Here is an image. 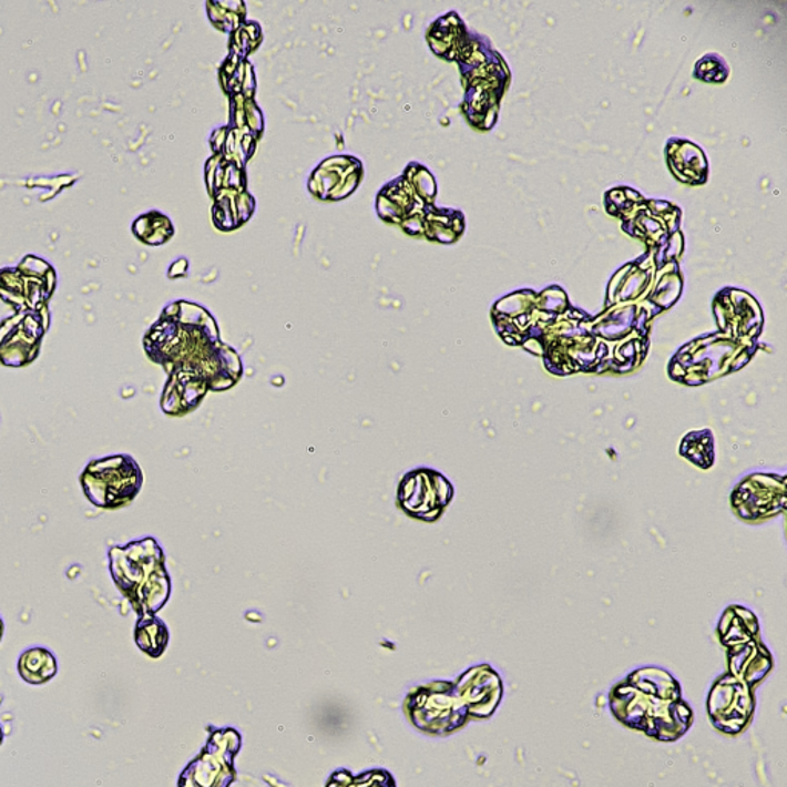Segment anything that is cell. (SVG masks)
<instances>
[{
    "mask_svg": "<svg viewBox=\"0 0 787 787\" xmlns=\"http://www.w3.org/2000/svg\"><path fill=\"white\" fill-rule=\"evenodd\" d=\"M2 634H3V623H2V620H0V638H2Z\"/></svg>",
    "mask_w": 787,
    "mask_h": 787,
    "instance_id": "52a82bcc",
    "label": "cell"
},
{
    "mask_svg": "<svg viewBox=\"0 0 787 787\" xmlns=\"http://www.w3.org/2000/svg\"><path fill=\"white\" fill-rule=\"evenodd\" d=\"M451 483H448L439 472L419 468L407 472L400 480L397 503L400 510L412 519L435 522L444 507L451 502Z\"/></svg>",
    "mask_w": 787,
    "mask_h": 787,
    "instance_id": "3957f363",
    "label": "cell"
},
{
    "mask_svg": "<svg viewBox=\"0 0 787 787\" xmlns=\"http://www.w3.org/2000/svg\"><path fill=\"white\" fill-rule=\"evenodd\" d=\"M110 571L139 617L156 614L168 602L171 580L156 540L114 548L110 551Z\"/></svg>",
    "mask_w": 787,
    "mask_h": 787,
    "instance_id": "6da1fadb",
    "label": "cell"
},
{
    "mask_svg": "<svg viewBox=\"0 0 787 787\" xmlns=\"http://www.w3.org/2000/svg\"><path fill=\"white\" fill-rule=\"evenodd\" d=\"M2 742H3V734H2V729H0V745H2Z\"/></svg>",
    "mask_w": 787,
    "mask_h": 787,
    "instance_id": "ba28073f",
    "label": "cell"
},
{
    "mask_svg": "<svg viewBox=\"0 0 787 787\" xmlns=\"http://www.w3.org/2000/svg\"><path fill=\"white\" fill-rule=\"evenodd\" d=\"M19 675L30 685H45L58 674V662L53 652L45 647H31L23 652L18 662Z\"/></svg>",
    "mask_w": 787,
    "mask_h": 787,
    "instance_id": "5b68a950",
    "label": "cell"
},
{
    "mask_svg": "<svg viewBox=\"0 0 787 787\" xmlns=\"http://www.w3.org/2000/svg\"><path fill=\"white\" fill-rule=\"evenodd\" d=\"M83 491L95 507L114 510L133 502L141 491V468L130 456L93 460L81 477Z\"/></svg>",
    "mask_w": 787,
    "mask_h": 787,
    "instance_id": "7a4b0ae2",
    "label": "cell"
},
{
    "mask_svg": "<svg viewBox=\"0 0 787 787\" xmlns=\"http://www.w3.org/2000/svg\"><path fill=\"white\" fill-rule=\"evenodd\" d=\"M134 640L145 654L159 657L168 645V630L162 620L154 617V615H146V617L139 619Z\"/></svg>",
    "mask_w": 787,
    "mask_h": 787,
    "instance_id": "8992f818",
    "label": "cell"
},
{
    "mask_svg": "<svg viewBox=\"0 0 787 787\" xmlns=\"http://www.w3.org/2000/svg\"><path fill=\"white\" fill-rule=\"evenodd\" d=\"M208 389V381L198 372H171L162 396L163 411L170 416L188 415L197 408Z\"/></svg>",
    "mask_w": 787,
    "mask_h": 787,
    "instance_id": "277c9868",
    "label": "cell"
}]
</instances>
